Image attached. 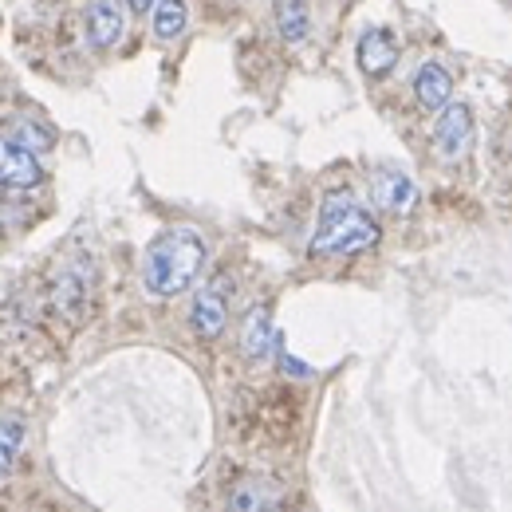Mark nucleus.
Masks as SVG:
<instances>
[{
    "label": "nucleus",
    "mask_w": 512,
    "mask_h": 512,
    "mask_svg": "<svg viewBox=\"0 0 512 512\" xmlns=\"http://www.w3.org/2000/svg\"><path fill=\"white\" fill-rule=\"evenodd\" d=\"M205 268V241L190 225L166 229L150 241V249L142 256V284L150 296H182Z\"/></svg>",
    "instance_id": "f257e3e1"
},
{
    "label": "nucleus",
    "mask_w": 512,
    "mask_h": 512,
    "mask_svg": "<svg viewBox=\"0 0 512 512\" xmlns=\"http://www.w3.org/2000/svg\"><path fill=\"white\" fill-rule=\"evenodd\" d=\"M379 245V225L375 217L359 205L351 190H331L320 205V225L312 237L316 256H355Z\"/></svg>",
    "instance_id": "f03ea898"
},
{
    "label": "nucleus",
    "mask_w": 512,
    "mask_h": 512,
    "mask_svg": "<svg viewBox=\"0 0 512 512\" xmlns=\"http://www.w3.org/2000/svg\"><path fill=\"white\" fill-rule=\"evenodd\" d=\"M44 182V166L16 138L0 134V190H36Z\"/></svg>",
    "instance_id": "7ed1b4c3"
},
{
    "label": "nucleus",
    "mask_w": 512,
    "mask_h": 512,
    "mask_svg": "<svg viewBox=\"0 0 512 512\" xmlns=\"http://www.w3.org/2000/svg\"><path fill=\"white\" fill-rule=\"evenodd\" d=\"M434 146L446 162H457L469 154L473 146V111L465 103H446L442 115H438V127H434Z\"/></svg>",
    "instance_id": "20e7f679"
},
{
    "label": "nucleus",
    "mask_w": 512,
    "mask_h": 512,
    "mask_svg": "<svg viewBox=\"0 0 512 512\" xmlns=\"http://www.w3.org/2000/svg\"><path fill=\"white\" fill-rule=\"evenodd\" d=\"M123 28H127V16H123V4L119 0H91L87 8V40L91 48L107 52L123 40Z\"/></svg>",
    "instance_id": "39448f33"
},
{
    "label": "nucleus",
    "mask_w": 512,
    "mask_h": 512,
    "mask_svg": "<svg viewBox=\"0 0 512 512\" xmlns=\"http://www.w3.org/2000/svg\"><path fill=\"white\" fill-rule=\"evenodd\" d=\"M190 323L201 339H217V335L225 331V323H229V300H225V288H217V284L201 288V292H197V300H193V308H190Z\"/></svg>",
    "instance_id": "423d86ee"
},
{
    "label": "nucleus",
    "mask_w": 512,
    "mask_h": 512,
    "mask_svg": "<svg viewBox=\"0 0 512 512\" xmlns=\"http://www.w3.org/2000/svg\"><path fill=\"white\" fill-rule=\"evenodd\" d=\"M371 197L386 213H410L418 205V186L402 170H379L375 182H371Z\"/></svg>",
    "instance_id": "0eeeda50"
},
{
    "label": "nucleus",
    "mask_w": 512,
    "mask_h": 512,
    "mask_svg": "<svg viewBox=\"0 0 512 512\" xmlns=\"http://www.w3.org/2000/svg\"><path fill=\"white\" fill-rule=\"evenodd\" d=\"M394 64H398V40H394V32L390 28L363 32V40H359V67H363V75H375L379 79Z\"/></svg>",
    "instance_id": "6e6552de"
},
{
    "label": "nucleus",
    "mask_w": 512,
    "mask_h": 512,
    "mask_svg": "<svg viewBox=\"0 0 512 512\" xmlns=\"http://www.w3.org/2000/svg\"><path fill=\"white\" fill-rule=\"evenodd\" d=\"M414 95H418V103L426 107V111H442L449 103V95H453V79H449V71L442 64H422L418 67V75H414Z\"/></svg>",
    "instance_id": "1a4fd4ad"
},
{
    "label": "nucleus",
    "mask_w": 512,
    "mask_h": 512,
    "mask_svg": "<svg viewBox=\"0 0 512 512\" xmlns=\"http://www.w3.org/2000/svg\"><path fill=\"white\" fill-rule=\"evenodd\" d=\"M280 489L272 481H245L233 489L229 512H280Z\"/></svg>",
    "instance_id": "9d476101"
},
{
    "label": "nucleus",
    "mask_w": 512,
    "mask_h": 512,
    "mask_svg": "<svg viewBox=\"0 0 512 512\" xmlns=\"http://www.w3.org/2000/svg\"><path fill=\"white\" fill-rule=\"evenodd\" d=\"M272 343H276V335H272V312L260 304V308H253V312L245 316V327H241V351H245L249 359H264Z\"/></svg>",
    "instance_id": "9b49d317"
},
{
    "label": "nucleus",
    "mask_w": 512,
    "mask_h": 512,
    "mask_svg": "<svg viewBox=\"0 0 512 512\" xmlns=\"http://www.w3.org/2000/svg\"><path fill=\"white\" fill-rule=\"evenodd\" d=\"M190 24V12L182 0H158L154 4V36L158 40H178Z\"/></svg>",
    "instance_id": "f8f14e48"
},
{
    "label": "nucleus",
    "mask_w": 512,
    "mask_h": 512,
    "mask_svg": "<svg viewBox=\"0 0 512 512\" xmlns=\"http://www.w3.org/2000/svg\"><path fill=\"white\" fill-rule=\"evenodd\" d=\"M276 28H280V36H284L288 44H300V40L308 36V28H312L304 0H280V4H276Z\"/></svg>",
    "instance_id": "ddd939ff"
},
{
    "label": "nucleus",
    "mask_w": 512,
    "mask_h": 512,
    "mask_svg": "<svg viewBox=\"0 0 512 512\" xmlns=\"http://www.w3.org/2000/svg\"><path fill=\"white\" fill-rule=\"evenodd\" d=\"M24 449V422L20 418H0V481L12 477L16 461Z\"/></svg>",
    "instance_id": "4468645a"
},
{
    "label": "nucleus",
    "mask_w": 512,
    "mask_h": 512,
    "mask_svg": "<svg viewBox=\"0 0 512 512\" xmlns=\"http://www.w3.org/2000/svg\"><path fill=\"white\" fill-rule=\"evenodd\" d=\"M12 138L24 146V150H48L52 146V130L36 127V123H28V119H20V123H12Z\"/></svg>",
    "instance_id": "2eb2a0df"
},
{
    "label": "nucleus",
    "mask_w": 512,
    "mask_h": 512,
    "mask_svg": "<svg viewBox=\"0 0 512 512\" xmlns=\"http://www.w3.org/2000/svg\"><path fill=\"white\" fill-rule=\"evenodd\" d=\"M154 4H158V0H130V12L146 16V12H154Z\"/></svg>",
    "instance_id": "dca6fc26"
}]
</instances>
